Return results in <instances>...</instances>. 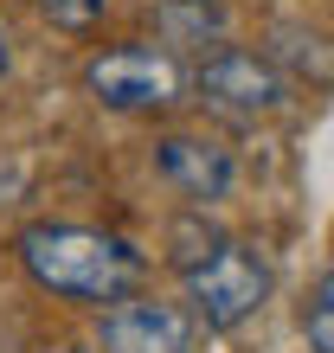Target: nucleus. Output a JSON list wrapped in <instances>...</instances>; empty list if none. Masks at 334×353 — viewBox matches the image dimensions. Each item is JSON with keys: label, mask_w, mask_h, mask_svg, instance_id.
Here are the masks:
<instances>
[{"label": "nucleus", "mask_w": 334, "mask_h": 353, "mask_svg": "<svg viewBox=\"0 0 334 353\" xmlns=\"http://www.w3.org/2000/svg\"><path fill=\"white\" fill-rule=\"evenodd\" d=\"M19 263L39 289L65 302H90V308H116L135 296L141 283V251L116 232H97V225H71V219H39L19 232Z\"/></svg>", "instance_id": "1"}, {"label": "nucleus", "mask_w": 334, "mask_h": 353, "mask_svg": "<svg viewBox=\"0 0 334 353\" xmlns=\"http://www.w3.org/2000/svg\"><path fill=\"white\" fill-rule=\"evenodd\" d=\"M264 302H270V263L244 238H219L206 257L186 263V315L213 334L244 327Z\"/></svg>", "instance_id": "2"}, {"label": "nucleus", "mask_w": 334, "mask_h": 353, "mask_svg": "<svg viewBox=\"0 0 334 353\" xmlns=\"http://www.w3.org/2000/svg\"><path fill=\"white\" fill-rule=\"evenodd\" d=\"M84 84H90V97L103 110H122V116H167L174 103H186V71L155 46L97 52L84 65Z\"/></svg>", "instance_id": "3"}, {"label": "nucleus", "mask_w": 334, "mask_h": 353, "mask_svg": "<svg viewBox=\"0 0 334 353\" xmlns=\"http://www.w3.org/2000/svg\"><path fill=\"white\" fill-rule=\"evenodd\" d=\"M193 90H199L206 110H219L232 122H257V116H270L283 103V77L270 71V58L244 52V46H225L193 71Z\"/></svg>", "instance_id": "4"}, {"label": "nucleus", "mask_w": 334, "mask_h": 353, "mask_svg": "<svg viewBox=\"0 0 334 353\" xmlns=\"http://www.w3.org/2000/svg\"><path fill=\"white\" fill-rule=\"evenodd\" d=\"M193 334H199V321L186 315L180 302L129 296V302L103 308L97 347H103V353H193Z\"/></svg>", "instance_id": "5"}, {"label": "nucleus", "mask_w": 334, "mask_h": 353, "mask_svg": "<svg viewBox=\"0 0 334 353\" xmlns=\"http://www.w3.org/2000/svg\"><path fill=\"white\" fill-rule=\"evenodd\" d=\"M155 168L167 186H180L186 199H199V205H213L232 193V180H238V161L225 141L213 135H161L155 141Z\"/></svg>", "instance_id": "6"}, {"label": "nucleus", "mask_w": 334, "mask_h": 353, "mask_svg": "<svg viewBox=\"0 0 334 353\" xmlns=\"http://www.w3.org/2000/svg\"><path fill=\"white\" fill-rule=\"evenodd\" d=\"M302 341H308V353H334V270L302 302Z\"/></svg>", "instance_id": "7"}, {"label": "nucleus", "mask_w": 334, "mask_h": 353, "mask_svg": "<svg viewBox=\"0 0 334 353\" xmlns=\"http://www.w3.org/2000/svg\"><path fill=\"white\" fill-rule=\"evenodd\" d=\"M39 13H46L58 32H97L103 13H110V0H39Z\"/></svg>", "instance_id": "8"}, {"label": "nucleus", "mask_w": 334, "mask_h": 353, "mask_svg": "<svg viewBox=\"0 0 334 353\" xmlns=\"http://www.w3.org/2000/svg\"><path fill=\"white\" fill-rule=\"evenodd\" d=\"M7 65H13V52H7V26H0V77H7Z\"/></svg>", "instance_id": "9"}, {"label": "nucleus", "mask_w": 334, "mask_h": 353, "mask_svg": "<svg viewBox=\"0 0 334 353\" xmlns=\"http://www.w3.org/2000/svg\"><path fill=\"white\" fill-rule=\"evenodd\" d=\"M174 7H213V0H174Z\"/></svg>", "instance_id": "10"}, {"label": "nucleus", "mask_w": 334, "mask_h": 353, "mask_svg": "<svg viewBox=\"0 0 334 353\" xmlns=\"http://www.w3.org/2000/svg\"><path fill=\"white\" fill-rule=\"evenodd\" d=\"M52 353H71V347H52Z\"/></svg>", "instance_id": "11"}]
</instances>
